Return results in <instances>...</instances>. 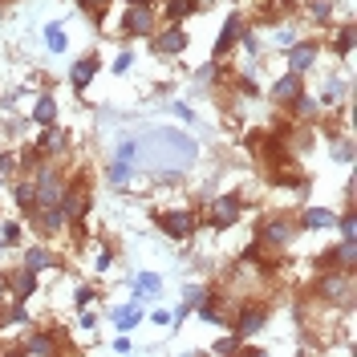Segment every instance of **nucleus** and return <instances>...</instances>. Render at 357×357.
Segmentation results:
<instances>
[{
    "label": "nucleus",
    "instance_id": "nucleus-30",
    "mask_svg": "<svg viewBox=\"0 0 357 357\" xmlns=\"http://www.w3.org/2000/svg\"><path fill=\"white\" fill-rule=\"evenodd\" d=\"M191 82H195V89L211 93V89H215V86L223 82V61H211V57H207V61H203V66L195 69V73H191Z\"/></svg>",
    "mask_w": 357,
    "mask_h": 357
},
{
    "label": "nucleus",
    "instance_id": "nucleus-18",
    "mask_svg": "<svg viewBox=\"0 0 357 357\" xmlns=\"http://www.w3.org/2000/svg\"><path fill=\"white\" fill-rule=\"evenodd\" d=\"M37 146L45 151V158H66L69 151H73V134L53 122V126H41V130H37Z\"/></svg>",
    "mask_w": 357,
    "mask_h": 357
},
{
    "label": "nucleus",
    "instance_id": "nucleus-39",
    "mask_svg": "<svg viewBox=\"0 0 357 357\" xmlns=\"http://www.w3.org/2000/svg\"><path fill=\"white\" fill-rule=\"evenodd\" d=\"M236 49H244V53L252 57V61H260V33H256V29L248 24V29H244V37H240V45H236Z\"/></svg>",
    "mask_w": 357,
    "mask_h": 357
},
{
    "label": "nucleus",
    "instance_id": "nucleus-34",
    "mask_svg": "<svg viewBox=\"0 0 357 357\" xmlns=\"http://www.w3.org/2000/svg\"><path fill=\"white\" fill-rule=\"evenodd\" d=\"M45 45H49V53H69V37H66V29H61V21L45 24Z\"/></svg>",
    "mask_w": 357,
    "mask_h": 357
},
{
    "label": "nucleus",
    "instance_id": "nucleus-32",
    "mask_svg": "<svg viewBox=\"0 0 357 357\" xmlns=\"http://www.w3.org/2000/svg\"><path fill=\"white\" fill-rule=\"evenodd\" d=\"M333 231L341 236V240H357V211H354V203H345V211H337Z\"/></svg>",
    "mask_w": 357,
    "mask_h": 357
},
{
    "label": "nucleus",
    "instance_id": "nucleus-27",
    "mask_svg": "<svg viewBox=\"0 0 357 357\" xmlns=\"http://www.w3.org/2000/svg\"><path fill=\"white\" fill-rule=\"evenodd\" d=\"M301 17L312 24V29H333V0H305V8H301Z\"/></svg>",
    "mask_w": 357,
    "mask_h": 357
},
{
    "label": "nucleus",
    "instance_id": "nucleus-11",
    "mask_svg": "<svg viewBox=\"0 0 357 357\" xmlns=\"http://www.w3.org/2000/svg\"><path fill=\"white\" fill-rule=\"evenodd\" d=\"M321 53H325V45L321 41H312V37H296V41L284 49V69L301 73V77H309L312 66L321 61Z\"/></svg>",
    "mask_w": 357,
    "mask_h": 357
},
{
    "label": "nucleus",
    "instance_id": "nucleus-8",
    "mask_svg": "<svg viewBox=\"0 0 357 357\" xmlns=\"http://www.w3.org/2000/svg\"><path fill=\"white\" fill-rule=\"evenodd\" d=\"M155 29H158V4L130 0V4L122 8V24H118V33H122L126 41H146Z\"/></svg>",
    "mask_w": 357,
    "mask_h": 357
},
{
    "label": "nucleus",
    "instance_id": "nucleus-37",
    "mask_svg": "<svg viewBox=\"0 0 357 357\" xmlns=\"http://www.w3.org/2000/svg\"><path fill=\"white\" fill-rule=\"evenodd\" d=\"M240 345H244L240 337L227 333V337H220V341H211V354H215V357H236V354H240Z\"/></svg>",
    "mask_w": 357,
    "mask_h": 357
},
{
    "label": "nucleus",
    "instance_id": "nucleus-31",
    "mask_svg": "<svg viewBox=\"0 0 357 357\" xmlns=\"http://www.w3.org/2000/svg\"><path fill=\"white\" fill-rule=\"evenodd\" d=\"M130 183H134V167H130V162L110 158V167H106V187H110V191H126Z\"/></svg>",
    "mask_w": 357,
    "mask_h": 357
},
{
    "label": "nucleus",
    "instance_id": "nucleus-7",
    "mask_svg": "<svg viewBox=\"0 0 357 357\" xmlns=\"http://www.w3.org/2000/svg\"><path fill=\"white\" fill-rule=\"evenodd\" d=\"M155 227L167 236V240H175V244H187V240H195L199 236V211L195 207H158L155 211Z\"/></svg>",
    "mask_w": 357,
    "mask_h": 357
},
{
    "label": "nucleus",
    "instance_id": "nucleus-26",
    "mask_svg": "<svg viewBox=\"0 0 357 357\" xmlns=\"http://www.w3.org/2000/svg\"><path fill=\"white\" fill-rule=\"evenodd\" d=\"M284 114H292V122H301V126H317L325 110H321V102L312 98L309 89H305V93H301V98H296V102H292V106H289Z\"/></svg>",
    "mask_w": 357,
    "mask_h": 357
},
{
    "label": "nucleus",
    "instance_id": "nucleus-50",
    "mask_svg": "<svg viewBox=\"0 0 357 357\" xmlns=\"http://www.w3.org/2000/svg\"><path fill=\"white\" fill-rule=\"evenodd\" d=\"M4 301H13V292H8V268H0V305Z\"/></svg>",
    "mask_w": 357,
    "mask_h": 357
},
{
    "label": "nucleus",
    "instance_id": "nucleus-12",
    "mask_svg": "<svg viewBox=\"0 0 357 357\" xmlns=\"http://www.w3.org/2000/svg\"><path fill=\"white\" fill-rule=\"evenodd\" d=\"M24 220H29V227H33L37 240H57V236L66 231V215H61L57 203H41V207L24 211Z\"/></svg>",
    "mask_w": 357,
    "mask_h": 357
},
{
    "label": "nucleus",
    "instance_id": "nucleus-54",
    "mask_svg": "<svg viewBox=\"0 0 357 357\" xmlns=\"http://www.w3.org/2000/svg\"><path fill=\"white\" fill-rule=\"evenodd\" d=\"M122 4H130V0H122Z\"/></svg>",
    "mask_w": 357,
    "mask_h": 357
},
{
    "label": "nucleus",
    "instance_id": "nucleus-29",
    "mask_svg": "<svg viewBox=\"0 0 357 357\" xmlns=\"http://www.w3.org/2000/svg\"><path fill=\"white\" fill-rule=\"evenodd\" d=\"M8 191H13V203H17V211H33L37 207V191H33V178L29 175H13L8 178Z\"/></svg>",
    "mask_w": 357,
    "mask_h": 357
},
{
    "label": "nucleus",
    "instance_id": "nucleus-55",
    "mask_svg": "<svg viewBox=\"0 0 357 357\" xmlns=\"http://www.w3.org/2000/svg\"><path fill=\"white\" fill-rule=\"evenodd\" d=\"M73 4H77V0H73Z\"/></svg>",
    "mask_w": 357,
    "mask_h": 357
},
{
    "label": "nucleus",
    "instance_id": "nucleus-4",
    "mask_svg": "<svg viewBox=\"0 0 357 357\" xmlns=\"http://www.w3.org/2000/svg\"><path fill=\"white\" fill-rule=\"evenodd\" d=\"M61 215H66V231H82L86 215L93 211V191H89V178L86 175H66V191H61Z\"/></svg>",
    "mask_w": 357,
    "mask_h": 357
},
{
    "label": "nucleus",
    "instance_id": "nucleus-42",
    "mask_svg": "<svg viewBox=\"0 0 357 357\" xmlns=\"http://www.w3.org/2000/svg\"><path fill=\"white\" fill-rule=\"evenodd\" d=\"M110 69L118 73V77H122V73H130V69H134V49H118V57L110 61Z\"/></svg>",
    "mask_w": 357,
    "mask_h": 357
},
{
    "label": "nucleus",
    "instance_id": "nucleus-23",
    "mask_svg": "<svg viewBox=\"0 0 357 357\" xmlns=\"http://www.w3.org/2000/svg\"><path fill=\"white\" fill-rule=\"evenodd\" d=\"M158 292H162V276L158 272H151V268H142V272H134L130 276V301H155Z\"/></svg>",
    "mask_w": 357,
    "mask_h": 357
},
{
    "label": "nucleus",
    "instance_id": "nucleus-48",
    "mask_svg": "<svg viewBox=\"0 0 357 357\" xmlns=\"http://www.w3.org/2000/svg\"><path fill=\"white\" fill-rule=\"evenodd\" d=\"M110 349H114V354H122V357H126V354H134V341H130V333H118V337L110 341Z\"/></svg>",
    "mask_w": 357,
    "mask_h": 357
},
{
    "label": "nucleus",
    "instance_id": "nucleus-14",
    "mask_svg": "<svg viewBox=\"0 0 357 357\" xmlns=\"http://www.w3.org/2000/svg\"><path fill=\"white\" fill-rule=\"evenodd\" d=\"M305 89H309V86H305V77H301V73H292V69H284V73L268 86V98H272V106L289 110V106L301 98V93H305Z\"/></svg>",
    "mask_w": 357,
    "mask_h": 357
},
{
    "label": "nucleus",
    "instance_id": "nucleus-49",
    "mask_svg": "<svg viewBox=\"0 0 357 357\" xmlns=\"http://www.w3.org/2000/svg\"><path fill=\"white\" fill-rule=\"evenodd\" d=\"M171 110H175L178 118H183V122H195V110H191L187 102H171Z\"/></svg>",
    "mask_w": 357,
    "mask_h": 357
},
{
    "label": "nucleus",
    "instance_id": "nucleus-51",
    "mask_svg": "<svg viewBox=\"0 0 357 357\" xmlns=\"http://www.w3.org/2000/svg\"><path fill=\"white\" fill-rule=\"evenodd\" d=\"M4 183H8V178H4V175H0V187H4Z\"/></svg>",
    "mask_w": 357,
    "mask_h": 357
},
{
    "label": "nucleus",
    "instance_id": "nucleus-44",
    "mask_svg": "<svg viewBox=\"0 0 357 357\" xmlns=\"http://www.w3.org/2000/svg\"><path fill=\"white\" fill-rule=\"evenodd\" d=\"M0 175L4 178L21 175V167H17V151H0Z\"/></svg>",
    "mask_w": 357,
    "mask_h": 357
},
{
    "label": "nucleus",
    "instance_id": "nucleus-10",
    "mask_svg": "<svg viewBox=\"0 0 357 357\" xmlns=\"http://www.w3.org/2000/svg\"><path fill=\"white\" fill-rule=\"evenodd\" d=\"M146 41H151V53H155L158 61H178L191 49V33L183 24H158Z\"/></svg>",
    "mask_w": 357,
    "mask_h": 357
},
{
    "label": "nucleus",
    "instance_id": "nucleus-47",
    "mask_svg": "<svg viewBox=\"0 0 357 357\" xmlns=\"http://www.w3.org/2000/svg\"><path fill=\"white\" fill-rule=\"evenodd\" d=\"M333 158H337V162H354V142H349V138H341V142L333 146Z\"/></svg>",
    "mask_w": 357,
    "mask_h": 357
},
{
    "label": "nucleus",
    "instance_id": "nucleus-41",
    "mask_svg": "<svg viewBox=\"0 0 357 357\" xmlns=\"http://www.w3.org/2000/svg\"><path fill=\"white\" fill-rule=\"evenodd\" d=\"M110 268H114V248H110V244H102L98 252H93V272L102 276V272H110Z\"/></svg>",
    "mask_w": 357,
    "mask_h": 357
},
{
    "label": "nucleus",
    "instance_id": "nucleus-36",
    "mask_svg": "<svg viewBox=\"0 0 357 357\" xmlns=\"http://www.w3.org/2000/svg\"><path fill=\"white\" fill-rule=\"evenodd\" d=\"M41 158H45V151L37 146V142H29V146H21V155H17V167H21V175H24V171H33V167H37Z\"/></svg>",
    "mask_w": 357,
    "mask_h": 357
},
{
    "label": "nucleus",
    "instance_id": "nucleus-28",
    "mask_svg": "<svg viewBox=\"0 0 357 357\" xmlns=\"http://www.w3.org/2000/svg\"><path fill=\"white\" fill-rule=\"evenodd\" d=\"M195 17L191 0H158V24H183Z\"/></svg>",
    "mask_w": 357,
    "mask_h": 357
},
{
    "label": "nucleus",
    "instance_id": "nucleus-3",
    "mask_svg": "<svg viewBox=\"0 0 357 357\" xmlns=\"http://www.w3.org/2000/svg\"><path fill=\"white\" fill-rule=\"evenodd\" d=\"M138 142L142 146H158V162L171 155V171H187L199 158V142L187 138V134H178V130H146Z\"/></svg>",
    "mask_w": 357,
    "mask_h": 357
},
{
    "label": "nucleus",
    "instance_id": "nucleus-16",
    "mask_svg": "<svg viewBox=\"0 0 357 357\" xmlns=\"http://www.w3.org/2000/svg\"><path fill=\"white\" fill-rule=\"evenodd\" d=\"M98 73H102V57H98V53H82L77 61H69V89L82 98V93L93 86Z\"/></svg>",
    "mask_w": 357,
    "mask_h": 357
},
{
    "label": "nucleus",
    "instance_id": "nucleus-22",
    "mask_svg": "<svg viewBox=\"0 0 357 357\" xmlns=\"http://www.w3.org/2000/svg\"><path fill=\"white\" fill-rule=\"evenodd\" d=\"M345 98H349V77H341V73L325 77V82H321V89H317V102H321V110H337Z\"/></svg>",
    "mask_w": 357,
    "mask_h": 357
},
{
    "label": "nucleus",
    "instance_id": "nucleus-1",
    "mask_svg": "<svg viewBox=\"0 0 357 357\" xmlns=\"http://www.w3.org/2000/svg\"><path fill=\"white\" fill-rule=\"evenodd\" d=\"M301 236H305L301 231V220H296V211H289V207H276V211L256 215V248L264 256H284V252H292Z\"/></svg>",
    "mask_w": 357,
    "mask_h": 357
},
{
    "label": "nucleus",
    "instance_id": "nucleus-20",
    "mask_svg": "<svg viewBox=\"0 0 357 357\" xmlns=\"http://www.w3.org/2000/svg\"><path fill=\"white\" fill-rule=\"evenodd\" d=\"M296 220H301V231H333L337 211H333V207L305 203V207H296Z\"/></svg>",
    "mask_w": 357,
    "mask_h": 357
},
{
    "label": "nucleus",
    "instance_id": "nucleus-9",
    "mask_svg": "<svg viewBox=\"0 0 357 357\" xmlns=\"http://www.w3.org/2000/svg\"><path fill=\"white\" fill-rule=\"evenodd\" d=\"M199 220L207 223V227H215V231L236 227V223L244 220V195H236V191H227V195H211V199L203 203Z\"/></svg>",
    "mask_w": 357,
    "mask_h": 357
},
{
    "label": "nucleus",
    "instance_id": "nucleus-24",
    "mask_svg": "<svg viewBox=\"0 0 357 357\" xmlns=\"http://www.w3.org/2000/svg\"><path fill=\"white\" fill-rule=\"evenodd\" d=\"M41 289V276L37 272H29V268H17V272H8V292H13V301H33Z\"/></svg>",
    "mask_w": 357,
    "mask_h": 357
},
{
    "label": "nucleus",
    "instance_id": "nucleus-52",
    "mask_svg": "<svg viewBox=\"0 0 357 357\" xmlns=\"http://www.w3.org/2000/svg\"><path fill=\"white\" fill-rule=\"evenodd\" d=\"M0 256H4V240H0Z\"/></svg>",
    "mask_w": 357,
    "mask_h": 357
},
{
    "label": "nucleus",
    "instance_id": "nucleus-53",
    "mask_svg": "<svg viewBox=\"0 0 357 357\" xmlns=\"http://www.w3.org/2000/svg\"><path fill=\"white\" fill-rule=\"evenodd\" d=\"M146 4H158V0H146Z\"/></svg>",
    "mask_w": 357,
    "mask_h": 357
},
{
    "label": "nucleus",
    "instance_id": "nucleus-17",
    "mask_svg": "<svg viewBox=\"0 0 357 357\" xmlns=\"http://www.w3.org/2000/svg\"><path fill=\"white\" fill-rule=\"evenodd\" d=\"M317 268H337V272H354V268H357V240H337L333 248L317 252Z\"/></svg>",
    "mask_w": 357,
    "mask_h": 357
},
{
    "label": "nucleus",
    "instance_id": "nucleus-33",
    "mask_svg": "<svg viewBox=\"0 0 357 357\" xmlns=\"http://www.w3.org/2000/svg\"><path fill=\"white\" fill-rule=\"evenodd\" d=\"M118 162H130V167H142V142H138V134L134 138H122L118 142V151H114Z\"/></svg>",
    "mask_w": 357,
    "mask_h": 357
},
{
    "label": "nucleus",
    "instance_id": "nucleus-2",
    "mask_svg": "<svg viewBox=\"0 0 357 357\" xmlns=\"http://www.w3.org/2000/svg\"><path fill=\"white\" fill-rule=\"evenodd\" d=\"M309 296L333 312H354V272L317 268V276H312V284H309Z\"/></svg>",
    "mask_w": 357,
    "mask_h": 357
},
{
    "label": "nucleus",
    "instance_id": "nucleus-45",
    "mask_svg": "<svg viewBox=\"0 0 357 357\" xmlns=\"http://www.w3.org/2000/svg\"><path fill=\"white\" fill-rule=\"evenodd\" d=\"M98 321H102V317H98L93 305H82V309H77V325H82V329H98Z\"/></svg>",
    "mask_w": 357,
    "mask_h": 357
},
{
    "label": "nucleus",
    "instance_id": "nucleus-5",
    "mask_svg": "<svg viewBox=\"0 0 357 357\" xmlns=\"http://www.w3.org/2000/svg\"><path fill=\"white\" fill-rule=\"evenodd\" d=\"M8 357H61V354H77L73 345L66 341L61 329H33L29 325V333L13 345V349H4Z\"/></svg>",
    "mask_w": 357,
    "mask_h": 357
},
{
    "label": "nucleus",
    "instance_id": "nucleus-38",
    "mask_svg": "<svg viewBox=\"0 0 357 357\" xmlns=\"http://www.w3.org/2000/svg\"><path fill=\"white\" fill-rule=\"evenodd\" d=\"M21 236H24L21 220H4V223H0V240H4V248H17V244H21Z\"/></svg>",
    "mask_w": 357,
    "mask_h": 357
},
{
    "label": "nucleus",
    "instance_id": "nucleus-43",
    "mask_svg": "<svg viewBox=\"0 0 357 357\" xmlns=\"http://www.w3.org/2000/svg\"><path fill=\"white\" fill-rule=\"evenodd\" d=\"M93 301H98V289H93V284H77V289H73V309L93 305Z\"/></svg>",
    "mask_w": 357,
    "mask_h": 357
},
{
    "label": "nucleus",
    "instance_id": "nucleus-19",
    "mask_svg": "<svg viewBox=\"0 0 357 357\" xmlns=\"http://www.w3.org/2000/svg\"><path fill=\"white\" fill-rule=\"evenodd\" d=\"M61 118V106H57V93L45 86V89H37V98H33V110H29V122L41 130V126H53Z\"/></svg>",
    "mask_w": 357,
    "mask_h": 357
},
{
    "label": "nucleus",
    "instance_id": "nucleus-6",
    "mask_svg": "<svg viewBox=\"0 0 357 357\" xmlns=\"http://www.w3.org/2000/svg\"><path fill=\"white\" fill-rule=\"evenodd\" d=\"M268 321H272V309H268V301L252 296V301H240V305H231L227 329L240 337V341H252V337H260V333L268 329Z\"/></svg>",
    "mask_w": 357,
    "mask_h": 357
},
{
    "label": "nucleus",
    "instance_id": "nucleus-21",
    "mask_svg": "<svg viewBox=\"0 0 357 357\" xmlns=\"http://www.w3.org/2000/svg\"><path fill=\"white\" fill-rule=\"evenodd\" d=\"M142 321H146V309H142V301H126V305L110 309V325L118 329V333H134Z\"/></svg>",
    "mask_w": 357,
    "mask_h": 357
},
{
    "label": "nucleus",
    "instance_id": "nucleus-35",
    "mask_svg": "<svg viewBox=\"0 0 357 357\" xmlns=\"http://www.w3.org/2000/svg\"><path fill=\"white\" fill-rule=\"evenodd\" d=\"M110 4H114V0H77V8H82V13H86V17H89L93 24H102V21H106Z\"/></svg>",
    "mask_w": 357,
    "mask_h": 357
},
{
    "label": "nucleus",
    "instance_id": "nucleus-46",
    "mask_svg": "<svg viewBox=\"0 0 357 357\" xmlns=\"http://www.w3.org/2000/svg\"><path fill=\"white\" fill-rule=\"evenodd\" d=\"M146 321L158 325V329H171V325H175V312L171 309H155V312H146Z\"/></svg>",
    "mask_w": 357,
    "mask_h": 357
},
{
    "label": "nucleus",
    "instance_id": "nucleus-40",
    "mask_svg": "<svg viewBox=\"0 0 357 357\" xmlns=\"http://www.w3.org/2000/svg\"><path fill=\"white\" fill-rule=\"evenodd\" d=\"M296 37H301L296 21H284V24H276V37H272V41H276V49H289V45L296 41Z\"/></svg>",
    "mask_w": 357,
    "mask_h": 357
},
{
    "label": "nucleus",
    "instance_id": "nucleus-25",
    "mask_svg": "<svg viewBox=\"0 0 357 357\" xmlns=\"http://www.w3.org/2000/svg\"><path fill=\"white\" fill-rule=\"evenodd\" d=\"M329 53L337 61H349L354 57V21H337L329 29Z\"/></svg>",
    "mask_w": 357,
    "mask_h": 357
},
{
    "label": "nucleus",
    "instance_id": "nucleus-15",
    "mask_svg": "<svg viewBox=\"0 0 357 357\" xmlns=\"http://www.w3.org/2000/svg\"><path fill=\"white\" fill-rule=\"evenodd\" d=\"M21 264L29 268V272L45 276V272H57V268H61V256L49 248V240H33V244L21 252Z\"/></svg>",
    "mask_w": 357,
    "mask_h": 357
},
{
    "label": "nucleus",
    "instance_id": "nucleus-13",
    "mask_svg": "<svg viewBox=\"0 0 357 357\" xmlns=\"http://www.w3.org/2000/svg\"><path fill=\"white\" fill-rule=\"evenodd\" d=\"M248 24H252V21H248L244 13H227V21L220 24L215 45H211V61H227V57L236 53V45H240V37H244Z\"/></svg>",
    "mask_w": 357,
    "mask_h": 357
}]
</instances>
